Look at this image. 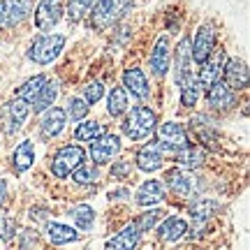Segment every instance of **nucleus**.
<instances>
[{
	"label": "nucleus",
	"mask_w": 250,
	"mask_h": 250,
	"mask_svg": "<svg viewBox=\"0 0 250 250\" xmlns=\"http://www.w3.org/2000/svg\"><path fill=\"white\" fill-rule=\"evenodd\" d=\"M220 204L213 202V199H197L190 204V215H192V220L195 223H202V220H208L213 211H218Z\"/></svg>",
	"instance_id": "obj_30"
},
{
	"label": "nucleus",
	"mask_w": 250,
	"mask_h": 250,
	"mask_svg": "<svg viewBox=\"0 0 250 250\" xmlns=\"http://www.w3.org/2000/svg\"><path fill=\"white\" fill-rule=\"evenodd\" d=\"M206 102L218 111H227V109H232L236 104V93L227 88L223 81H215L206 93Z\"/></svg>",
	"instance_id": "obj_17"
},
{
	"label": "nucleus",
	"mask_w": 250,
	"mask_h": 250,
	"mask_svg": "<svg viewBox=\"0 0 250 250\" xmlns=\"http://www.w3.org/2000/svg\"><path fill=\"white\" fill-rule=\"evenodd\" d=\"M30 220L35 225H46L49 223V208L46 206H33L30 208Z\"/></svg>",
	"instance_id": "obj_41"
},
{
	"label": "nucleus",
	"mask_w": 250,
	"mask_h": 250,
	"mask_svg": "<svg viewBox=\"0 0 250 250\" xmlns=\"http://www.w3.org/2000/svg\"><path fill=\"white\" fill-rule=\"evenodd\" d=\"M139 241H142V232L130 223L127 227H123L114 239H109V241L104 243V248L107 250H134L139 246Z\"/></svg>",
	"instance_id": "obj_20"
},
{
	"label": "nucleus",
	"mask_w": 250,
	"mask_h": 250,
	"mask_svg": "<svg viewBox=\"0 0 250 250\" xmlns=\"http://www.w3.org/2000/svg\"><path fill=\"white\" fill-rule=\"evenodd\" d=\"M206 160V151L202 146H186L176 153V162H179L181 169H197L202 167Z\"/></svg>",
	"instance_id": "obj_26"
},
{
	"label": "nucleus",
	"mask_w": 250,
	"mask_h": 250,
	"mask_svg": "<svg viewBox=\"0 0 250 250\" xmlns=\"http://www.w3.org/2000/svg\"><path fill=\"white\" fill-rule=\"evenodd\" d=\"M127 111V93H125L123 86H116V88L109 90L107 98V114L109 116H123Z\"/></svg>",
	"instance_id": "obj_28"
},
{
	"label": "nucleus",
	"mask_w": 250,
	"mask_h": 250,
	"mask_svg": "<svg viewBox=\"0 0 250 250\" xmlns=\"http://www.w3.org/2000/svg\"><path fill=\"white\" fill-rule=\"evenodd\" d=\"M62 46H65V35H42L28 49V58L37 65H49L61 56Z\"/></svg>",
	"instance_id": "obj_5"
},
{
	"label": "nucleus",
	"mask_w": 250,
	"mask_h": 250,
	"mask_svg": "<svg viewBox=\"0 0 250 250\" xmlns=\"http://www.w3.org/2000/svg\"><path fill=\"white\" fill-rule=\"evenodd\" d=\"M28 0H0V30L19 26L28 17Z\"/></svg>",
	"instance_id": "obj_10"
},
{
	"label": "nucleus",
	"mask_w": 250,
	"mask_h": 250,
	"mask_svg": "<svg viewBox=\"0 0 250 250\" xmlns=\"http://www.w3.org/2000/svg\"><path fill=\"white\" fill-rule=\"evenodd\" d=\"M213 49H215V26L211 21H206V23L197 28L195 40L190 42V56H192L195 62L202 65L208 56L213 54Z\"/></svg>",
	"instance_id": "obj_7"
},
{
	"label": "nucleus",
	"mask_w": 250,
	"mask_h": 250,
	"mask_svg": "<svg viewBox=\"0 0 250 250\" xmlns=\"http://www.w3.org/2000/svg\"><path fill=\"white\" fill-rule=\"evenodd\" d=\"M121 153V139H118L116 134H100L98 139H93L90 144V160L95 162V167L98 165H107L114 155Z\"/></svg>",
	"instance_id": "obj_8"
},
{
	"label": "nucleus",
	"mask_w": 250,
	"mask_h": 250,
	"mask_svg": "<svg viewBox=\"0 0 250 250\" xmlns=\"http://www.w3.org/2000/svg\"><path fill=\"white\" fill-rule=\"evenodd\" d=\"M162 215H165V213H162V211H158V208H155V211H146V213L139 215L132 225L144 234V232H148V229H153V227H155V223L160 220Z\"/></svg>",
	"instance_id": "obj_36"
},
{
	"label": "nucleus",
	"mask_w": 250,
	"mask_h": 250,
	"mask_svg": "<svg viewBox=\"0 0 250 250\" xmlns=\"http://www.w3.org/2000/svg\"><path fill=\"white\" fill-rule=\"evenodd\" d=\"M225 61H227V58H225L223 49H213V54L202 62V70H199V77H197V81L202 83V88H211L215 81H220Z\"/></svg>",
	"instance_id": "obj_12"
},
{
	"label": "nucleus",
	"mask_w": 250,
	"mask_h": 250,
	"mask_svg": "<svg viewBox=\"0 0 250 250\" xmlns=\"http://www.w3.org/2000/svg\"><path fill=\"white\" fill-rule=\"evenodd\" d=\"M72 223L77 225L79 229H90L93 225H95V211L90 208V206H86V204H79V206H74L72 208Z\"/></svg>",
	"instance_id": "obj_31"
},
{
	"label": "nucleus",
	"mask_w": 250,
	"mask_h": 250,
	"mask_svg": "<svg viewBox=\"0 0 250 250\" xmlns=\"http://www.w3.org/2000/svg\"><path fill=\"white\" fill-rule=\"evenodd\" d=\"M155 148L165 153H179L181 148L188 146V132L179 123H160L155 125Z\"/></svg>",
	"instance_id": "obj_4"
},
{
	"label": "nucleus",
	"mask_w": 250,
	"mask_h": 250,
	"mask_svg": "<svg viewBox=\"0 0 250 250\" xmlns=\"http://www.w3.org/2000/svg\"><path fill=\"white\" fill-rule=\"evenodd\" d=\"M158 125V118H155V111L148 109L146 104H139V107H132L127 111L125 121L121 123V132L130 139V142H142L146 137H151L153 130Z\"/></svg>",
	"instance_id": "obj_1"
},
{
	"label": "nucleus",
	"mask_w": 250,
	"mask_h": 250,
	"mask_svg": "<svg viewBox=\"0 0 250 250\" xmlns=\"http://www.w3.org/2000/svg\"><path fill=\"white\" fill-rule=\"evenodd\" d=\"M223 83L229 90H234V93L246 88V86H248V65H246V61H241V58H229V61H225Z\"/></svg>",
	"instance_id": "obj_11"
},
{
	"label": "nucleus",
	"mask_w": 250,
	"mask_h": 250,
	"mask_svg": "<svg viewBox=\"0 0 250 250\" xmlns=\"http://www.w3.org/2000/svg\"><path fill=\"white\" fill-rule=\"evenodd\" d=\"M123 86L127 88L130 95H134L137 100H146L148 98V79H146V74H144L142 67H130V70L123 72Z\"/></svg>",
	"instance_id": "obj_15"
},
{
	"label": "nucleus",
	"mask_w": 250,
	"mask_h": 250,
	"mask_svg": "<svg viewBox=\"0 0 250 250\" xmlns=\"http://www.w3.org/2000/svg\"><path fill=\"white\" fill-rule=\"evenodd\" d=\"M46 236L54 246H65V243H72L79 239V232L70 227V225L62 223H46Z\"/></svg>",
	"instance_id": "obj_24"
},
{
	"label": "nucleus",
	"mask_w": 250,
	"mask_h": 250,
	"mask_svg": "<svg viewBox=\"0 0 250 250\" xmlns=\"http://www.w3.org/2000/svg\"><path fill=\"white\" fill-rule=\"evenodd\" d=\"M5 199H7V181L0 179V208L5 204Z\"/></svg>",
	"instance_id": "obj_43"
},
{
	"label": "nucleus",
	"mask_w": 250,
	"mask_h": 250,
	"mask_svg": "<svg viewBox=\"0 0 250 250\" xmlns=\"http://www.w3.org/2000/svg\"><path fill=\"white\" fill-rule=\"evenodd\" d=\"M100 179V169L95 165H81L77 171H72V181L79 183V186H88V183H95Z\"/></svg>",
	"instance_id": "obj_34"
},
{
	"label": "nucleus",
	"mask_w": 250,
	"mask_h": 250,
	"mask_svg": "<svg viewBox=\"0 0 250 250\" xmlns=\"http://www.w3.org/2000/svg\"><path fill=\"white\" fill-rule=\"evenodd\" d=\"M199 95H202V83L197 81V77H188L183 83H181V104L188 109H192L199 102Z\"/></svg>",
	"instance_id": "obj_27"
},
{
	"label": "nucleus",
	"mask_w": 250,
	"mask_h": 250,
	"mask_svg": "<svg viewBox=\"0 0 250 250\" xmlns=\"http://www.w3.org/2000/svg\"><path fill=\"white\" fill-rule=\"evenodd\" d=\"M30 114V104L23 100H12L5 107L0 109V130L5 134H14L17 130H21L23 121Z\"/></svg>",
	"instance_id": "obj_6"
},
{
	"label": "nucleus",
	"mask_w": 250,
	"mask_h": 250,
	"mask_svg": "<svg viewBox=\"0 0 250 250\" xmlns=\"http://www.w3.org/2000/svg\"><path fill=\"white\" fill-rule=\"evenodd\" d=\"M65 125H67V118H65V111L61 107H51L46 109L44 118H42V123H40V134L44 137V139H54L58 134L65 130Z\"/></svg>",
	"instance_id": "obj_16"
},
{
	"label": "nucleus",
	"mask_w": 250,
	"mask_h": 250,
	"mask_svg": "<svg viewBox=\"0 0 250 250\" xmlns=\"http://www.w3.org/2000/svg\"><path fill=\"white\" fill-rule=\"evenodd\" d=\"M33 165H35V144L30 142V139H26V142L19 144L17 148H14V153H12V167H14L17 174H23Z\"/></svg>",
	"instance_id": "obj_22"
},
{
	"label": "nucleus",
	"mask_w": 250,
	"mask_h": 250,
	"mask_svg": "<svg viewBox=\"0 0 250 250\" xmlns=\"http://www.w3.org/2000/svg\"><path fill=\"white\" fill-rule=\"evenodd\" d=\"M162 199H165V186L158 179H148L146 183H142L137 195H134V202L139 206H155L160 204Z\"/></svg>",
	"instance_id": "obj_19"
},
{
	"label": "nucleus",
	"mask_w": 250,
	"mask_h": 250,
	"mask_svg": "<svg viewBox=\"0 0 250 250\" xmlns=\"http://www.w3.org/2000/svg\"><path fill=\"white\" fill-rule=\"evenodd\" d=\"M100 134H104V130H102V125L98 121H83V123L77 125L74 139L77 142H93V139H98Z\"/></svg>",
	"instance_id": "obj_32"
},
{
	"label": "nucleus",
	"mask_w": 250,
	"mask_h": 250,
	"mask_svg": "<svg viewBox=\"0 0 250 250\" xmlns=\"http://www.w3.org/2000/svg\"><path fill=\"white\" fill-rule=\"evenodd\" d=\"M102 95H104V86H102V81H88L86 86H83V102L88 104V107H93L95 102H100L102 100Z\"/></svg>",
	"instance_id": "obj_35"
},
{
	"label": "nucleus",
	"mask_w": 250,
	"mask_h": 250,
	"mask_svg": "<svg viewBox=\"0 0 250 250\" xmlns=\"http://www.w3.org/2000/svg\"><path fill=\"white\" fill-rule=\"evenodd\" d=\"M17 229H19V223L14 218H2V223H0V239H2V243L12 241Z\"/></svg>",
	"instance_id": "obj_38"
},
{
	"label": "nucleus",
	"mask_w": 250,
	"mask_h": 250,
	"mask_svg": "<svg viewBox=\"0 0 250 250\" xmlns=\"http://www.w3.org/2000/svg\"><path fill=\"white\" fill-rule=\"evenodd\" d=\"M190 62H192V56H190V40L183 35L176 49H174V72H176V83H183V81L190 77Z\"/></svg>",
	"instance_id": "obj_18"
},
{
	"label": "nucleus",
	"mask_w": 250,
	"mask_h": 250,
	"mask_svg": "<svg viewBox=\"0 0 250 250\" xmlns=\"http://www.w3.org/2000/svg\"><path fill=\"white\" fill-rule=\"evenodd\" d=\"M188 220H183L181 215H169V218H165V223L158 227V236H160L162 241H181L183 236L188 234Z\"/></svg>",
	"instance_id": "obj_21"
},
{
	"label": "nucleus",
	"mask_w": 250,
	"mask_h": 250,
	"mask_svg": "<svg viewBox=\"0 0 250 250\" xmlns=\"http://www.w3.org/2000/svg\"><path fill=\"white\" fill-rule=\"evenodd\" d=\"M37 229H23L21 232V239H19V248L21 250H33L37 243Z\"/></svg>",
	"instance_id": "obj_40"
},
{
	"label": "nucleus",
	"mask_w": 250,
	"mask_h": 250,
	"mask_svg": "<svg viewBox=\"0 0 250 250\" xmlns=\"http://www.w3.org/2000/svg\"><path fill=\"white\" fill-rule=\"evenodd\" d=\"M127 197H130V190H127V188H121V190L109 192V199H111V202H121V199H127Z\"/></svg>",
	"instance_id": "obj_42"
},
{
	"label": "nucleus",
	"mask_w": 250,
	"mask_h": 250,
	"mask_svg": "<svg viewBox=\"0 0 250 250\" xmlns=\"http://www.w3.org/2000/svg\"><path fill=\"white\" fill-rule=\"evenodd\" d=\"M88 109L90 107L81 98H70V100H67V107L62 109V111H65V118H67V121H72V123H79V121H83V118H86Z\"/></svg>",
	"instance_id": "obj_33"
},
{
	"label": "nucleus",
	"mask_w": 250,
	"mask_h": 250,
	"mask_svg": "<svg viewBox=\"0 0 250 250\" xmlns=\"http://www.w3.org/2000/svg\"><path fill=\"white\" fill-rule=\"evenodd\" d=\"M132 7V0H98L88 14V23L95 30H107L116 26L125 17V12Z\"/></svg>",
	"instance_id": "obj_2"
},
{
	"label": "nucleus",
	"mask_w": 250,
	"mask_h": 250,
	"mask_svg": "<svg viewBox=\"0 0 250 250\" xmlns=\"http://www.w3.org/2000/svg\"><path fill=\"white\" fill-rule=\"evenodd\" d=\"M83 162H86V151L81 148L79 144H67V146H62L61 151L54 155L51 174L56 179H67L72 171H77Z\"/></svg>",
	"instance_id": "obj_3"
},
{
	"label": "nucleus",
	"mask_w": 250,
	"mask_h": 250,
	"mask_svg": "<svg viewBox=\"0 0 250 250\" xmlns=\"http://www.w3.org/2000/svg\"><path fill=\"white\" fill-rule=\"evenodd\" d=\"M56 98H58V81L54 79H46V83L42 86V90L37 93V98L33 100V111L35 114H42L46 109L54 107Z\"/></svg>",
	"instance_id": "obj_25"
},
{
	"label": "nucleus",
	"mask_w": 250,
	"mask_h": 250,
	"mask_svg": "<svg viewBox=\"0 0 250 250\" xmlns=\"http://www.w3.org/2000/svg\"><path fill=\"white\" fill-rule=\"evenodd\" d=\"M44 83H46L44 74L30 77L23 86H19V88H17V100H23V102H28V104H33V100L37 98V93L42 90V86H44Z\"/></svg>",
	"instance_id": "obj_29"
},
{
	"label": "nucleus",
	"mask_w": 250,
	"mask_h": 250,
	"mask_svg": "<svg viewBox=\"0 0 250 250\" xmlns=\"http://www.w3.org/2000/svg\"><path fill=\"white\" fill-rule=\"evenodd\" d=\"M148 65H151V72L155 77H165L169 72L171 49H169V37L167 35L158 37V42H155V46H153V51H151V58H148Z\"/></svg>",
	"instance_id": "obj_14"
},
{
	"label": "nucleus",
	"mask_w": 250,
	"mask_h": 250,
	"mask_svg": "<svg viewBox=\"0 0 250 250\" xmlns=\"http://www.w3.org/2000/svg\"><path fill=\"white\" fill-rule=\"evenodd\" d=\"M93 2H95V0H70V12H67L70 21H79V19L90 9Z\"/></svg>",
	"instance_id": "obj_37"
},
{
	"label": "nucleus",
	"mask_w": 250,
	"mask_h": 250,
	"mask_svg": "<svg viewBox=\"0 0 250 250\" xmlns=\"http://www.w3.org/2000/svg\"><path fill=\"white\" fill-rule=\"evenodd\" d=\"M111 176L114 179H127L130 176V171H132V162L130 160H116L114 165H111Z\"/></svg>",
	"instance_id": "obj_39"
},
{
	"label": "nucleus",
	"mask_w": 250,
	"mask_h": 250,
	"mask_svg": "<svg viewBox=\"0 0 250 250\" xmlns=\"http://www.w3.org/2000/svg\"><path fill=\"white\" fill-rule=\"evenodd\" d=\"M162 186L167 188L174 197H190L192 190H195V179H192L186 169L174 167V169L165 171V183H162Z\"/></svg>",
	"instance_id": "obj_13"
},
{
	"label": "nucleus",
	"mask_w": 250,
	"mask_h": 250,
	"mask_svg": "<svg viewBox=\"0 0 250 250\" xmlns=\"http://www.w3.org/2000/svg\"><path fill=\"white\" fill-rule=\"evenodd\" d=\"M134 165L142 171L151 174V171H158L162 167V153L155 148V144H146L137 151V158H134Z\"/></svg>",
	"instance_id": "obj_23"
},
{
	"label": "nucleus",
	"mask_w": 250,
	"mask_h": 250,
	"mask_svg": "<svg viewBox=\"0 0 250 250\" xmlns=\"http://www.w3.org/2000/svg\"><path fill=\"white\" fill-rule=\"evenodd\" d=\"M62 0H40L35 7V26L40 30H54L62 19Z\"/></svg>",
	"instance_id": "obj_9"
}]
</instances>
